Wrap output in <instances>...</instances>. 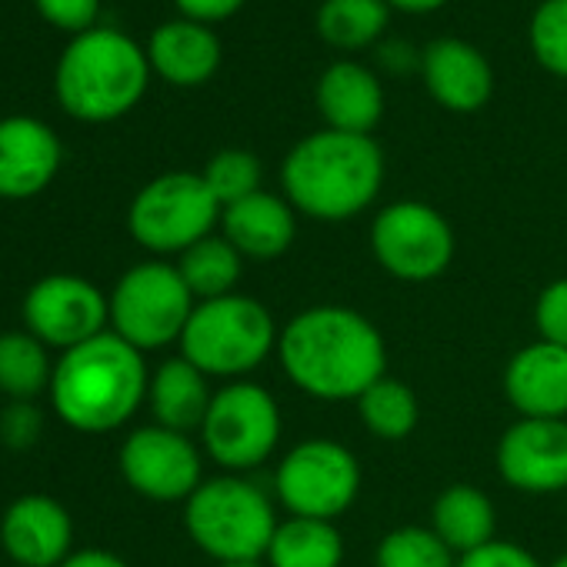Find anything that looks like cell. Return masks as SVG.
I'll return each mask as SVG.
<instances>
[{
    "instance_id": "cell-26",
    "label": "cell",
    "mask_w": 567,
    "mask_h": 567,
    "mask_svg": "<svg viewBox=\"0 0 567 567\" xmlns=\"http://www.w3.org/2000/svg\"><path fill=\"white\" fill-rule=\"evenodd\" d=\"M31 331H8L0 334V391L14 401H31L41 391H51V358Z\"/></svg>"
},
{
    "instance_id": "cell-5",
    "label": "cell",
    "mask_w": 567,
    "mask_h": 567,
    "mask_svg": "<svg viewBox=\"0 0 567 567\" xmlns=\"http://www.w3.org/2000/svg\"><path fill=\"white\" fill-rule=\"evenodd\" d=\"M184 524L190 540L220 564L267 557L270 537L277 530L267 494L240 477L204 481L187 497Z\"/></svg>"
},
{
    "instance_id": "cell-6",
    "label": "cell",
    "mask_w": 567,
    "mask_h": 567,
    "mask_svg": "<svg viewBox=\"0 0 567 567\" xmlns=\"http://www.w3.org/2000/svg\"><path fill=\"white\" fill-rule=\"evenodd\" d=\"M277 344L270 311L244 295L200 301L181 334V358L207 378H240Z\"/></svg>"
},
{
    "instance_id": "cell-11",
    "label": "cell",
    "mask_w": 567,
    "mask_h": 567,
    "mask_svg": "<svg viewBox=\"0 0 567 567\" xmlns=\"http://www.w3.org/2000/svg\"><path fill=\"white\" fill-rule=\"evenodd\" d=\"M371 247L378 264L411 284L441 277L454 260V230L427 204L401 200L378 214L371 227Z\"/></svg>"
},
{
    "instance_id": "cell-21",
    "label": "cell",
    "mask_w": 567,
    "mask_h": 567,
    "mask_svg": "<svg viewBox=\"0 0 567 567\" xmlns=\"http://www.w3.org/2000/svg\"><path fill=\"white\" fill-rule=\"evenodd\" d=\"M147 398H151V411H154L157 424L167 431H177V434L200 427L207 417V408L214 401V394L207 388V374L197 371L187 358L164 361L151 378Z\"/></svg>"
},
{
    "instance_id": "cell-20",
    "label": "cell",
    "mask_w": 567,
    "mask_h": 567,
    "mask_svg": "<svg viewBox=\"0 0 567 567\" xmlns=\"http://www.w3.org/2000/svg\"><path fill=\"white\" fill-rule=\"evenodd\" d=\"M318 107L331 131L344 134H371L384 114V94L371 71L361 64L341 61L324 71L318 84Z\"/></svg>"
},
{
    "instance_id": "cell-3",
    "label": "cell",
    "mask_w": 567,
    "mask_h": 567,
    "mask_svg": "<svg viewBox=\"0 0 567 567\" xmlns=\"http://www.w3.org/2000/svg\"><path fill=\"white\" fill-rule=\"evenodd\" d=\"M288 200L318 220H348L381 190L384 157L368 134L321 131L305 137L280 171Z\"/></svg>"
},
{
    "instance_id": "cell-27",
    "label": "cell",
    "mask_w": 567,
    "mask_h": 567,
    "mask_svg": "<svg viewBox=\"0 0 567 567\" xmlns=\"http://www.w3.org/2000/svg\"><path fill=\"white\" fill-rule=\"evenodd\" d=\"M388 28V0H324L318 34L341 51H361Z\"/></svg>"
},
{
    "instance_id": "cell-23",
    "label": "cell",
    "mask_w": 567,
    "mask_h": 567,
    "mask_svg": "<svg viewBox=\"0 0 567 567\" xmlns=\"http://www.w3.org/2000/svg\"><path fill=\"white\" fill-rule=\"evenodd\" d=\"M431 527L454 554L464 557V554L494 540L497 514H494V504L484 491H477L471 484H451L434 501Z\"/></svg>"
},
{
    "instance_id": "cell-34",
    "label": "cell",
    "mask_w": 567,
    "mask_h": 567,
    "mask_svg": "<svg viewBox=\"0 0 567 567\" xmlns=\"http://www.w3.org/2000/svg\"><path fill=\"white\" fill-rule=\"evenodd\" d=\"M457 567H540L530 550L517 547V544H507V540H491L471 554H464L457 560Z\"/></svg>"
},
{
    "instance_id": "cell-37",
    "label": "cell",
    "mask_w": 567,
    "mask_h": 567,
    "mask_svg": "<svg viewBox=\"0 0 567 567\" xmlns=\"http://www.w3.org/2000/svg\"><path fill=\"white\" fill-rule=\"evenodd\" d=\"M61 567H127V560H121L111 550H78Z\"/></svg>"
},
{
    "instance_id": "cell-40",
    "label": "cell",
    "mask_w": 567,
    "mask_h": 567,
    "mask_svg": "<svg viewBox=\"0 0 567 567\" xmlns=\"http://www.w3.org/2000/svg\"><path fill=\"white\" fill-rule=\"evenodd\" d=\"M550 567H567V554H560V557H557V560H554Z\"/></svg>"
},
{
    "instance_id": "cell-25",
    "label": "cell",
    "mask_w": 567,
    "mask_h": 567,
    "mask_svg": "<svg viewBox=\"0 0 567 567\" xmlns=\"http://www.w3.org/2000/svg\"><path fill=\"white\" fill-rule=\"evenodd\" d=\"M240 250L227 237H204L194 247L181 254V277L187 284V291L200 301L227 298L234 295V284L240 280Z\"/></svg>"
},
{
    "instance_id": "cell-22",
    "label": "cell",
    "mask_w": 567,
    "mask_h": 567,
    "mask_svg": "<svg viewBox=\"0 0 567 567\" xmlns=\"http://www.w3.org/2000/svg\"><path fill=\"white\" fill-rule=\"evenodd\" d=\"M151 64L171 84H184V87L204 84L220 64V44L204 24L194 21L164 24L151 38Z\"/></svg>"
},
{
    "instance_id": "cell-35",
    "label": "cell",
    "mask_w": 567,
    "mask_h": 567,
    "mask_svg": "<svg viewBox=\"0 0 567 567\" xmlns=\"http://www.w3.org/2000/svg\"><path fill=\"white\" fill-rule=\"evenodd\" d=\"M38 8L51 24L64 31H84L97 14V0H38Z\"/></svg>"
},
{
    "instance_id": "cell-16",
    "label": "cell",
    "mask_w": 567,
    "mask_h": 567,
    "mask_svg": "<svg viewBox=\"0 0 567 567\" xmlns=\"http://www.w3.org/2000/svg\"><path fill=\"white\" fill-rule=\"evenodd\" d=\"M504 394L520 417L567 421V348L534 341L504 371Z\"/></svg>"
},
{
    "instance_id": "cell-29",
    "label": "cell",
    "mask_w": 567,
    "mask_h": 567,
    "mask_svg": "<svg viewBox=\"0 0 567 567\" xmlns=\"http://www.w3.org/2000/svg\"><path fill=\"white\" fill-rule=\"evenodd\" d=\"M378 567H457L454 550L434 534V527H394L378 544Z\"/></svg>"
},
{
    "instance_id": "cell-36",
    "label": "cell",
    "mask_w": 567,
    "mask_h": 567,
    "mask_svg": "<svg viewBox=\"0 0 567 567\" xmlns=\"http://www.w3.org/2000/svg\"><path fill=\"white\" fill-rule=\"evenodd\" d=\"M244 4V0H177V8L187 14V18H194V21H224V18H230L237 8Z\"/></svg>"
},
{
    "instance_id": "cell-1",
    "label": "cell",
    "mask_w": 567,
    "mask_h": 567,
    "mask_svg": "<svg viewBox=\"0 0 567 567\" xmlns=\"http://www.w3.org/2000/svg\"><path fill=\"white\" fill-rule=\"evenodd\" d=\"M280 368L305 394L321 401H358L384 378L388 351L378 328L351 308H308L277 338Z\"/></svg>"
},
{
    "instance_id": "cell-38",
    "label": "cell",
    "mask_w": 567,
    "mask_h": 567,
    "mask_svg": "<svg viewBox=\"0 0 567 567\" xmlns=\"http://www.w3.org/2000/svg\"><path fill=\"white\" fill-rule=\"evenodd\" d=\"M388 4H394L408 14H424V11H437L441 4H447V0H388Z\"/></svg>"
},
{
    "instance_id": "cell-15",
    "label": "cell",
    "mask_w": 567,
    "mask_h": 567,
    "mask_svg": "<svg viewBox=\"0 0 567 567\" xmlns=\"http://www.w3.org/2000/svg\"><path fill=\"white\" fill-rule=\"evenodd\" d=\"M0 540L18 567H61L71 557L74 524L61 501L28 494L8 507L0 520Z\"/></svg>"
},
{
    "instance_id": "cell-2",
    "label": "cell",
    "mask_w": 567,
    "mask_h": 567,
    "mask_svg": "<svg viewBox=\"0 0 567 567\" xmlns=\"http://www.w3.org/2000/svg\"><path fill=\"white\" fill-rule=\"evenodd\" d=\"M151 378L137 348L104 331L61 354L51 378V401L64 424L81 434H107L134 417Z\"/></svg>"
},
{
    "instance_id": "cell-14",
    "label": "cell",
    "mask_w": 567,
    "mask_h": 567,
    "mask_svg": "<svg viewBox=\"0 0 567 567\" xmlns=\"http://www.w3.org/2000/svg\"><path fill=\"white\" fill-rule=\"evenodd\" d=\"M501 477L524 494L567 491V421L520 417L497 444Z\"/></svg>"
},
{
    "instance_id": "cell-13",
    "label": "cell",
    "mask_w": 567,
    "mask_h": 567,
    "mask_svg": "<svg viewBox=\"0 0 567 567\" xmlns=\"http://www.w3.org/2000/svg\"><path fill=\"white\" fill-rule=\"evenodd\" d=\"M124 481L151 501H187L200 481V454L187 434L167 427H141L121 447Z\"/></svg>"
},
{
    "instance_id": "cell-10",
    "label": "cell",
    "mask_w": 567,
    "mask_h": 567,
    "mask_svg": "<svg viewBox=\"0 0 567 567\" xmlns=\"http://www.w3.org/2000/svg\"><path fill=\"white\" fill-rule=\"evenodd\" d=\"M207 454L227 471H247L264 464L280 441L277 401L250 381L220 388L200 424Z\"/></svg>"
},
{
    "instance_id": "cell-9",
    "label": "cell",
    "mask_w": 567,
    "mask_h": 567,
    "mask_svg": "<svg viewBox=\"0 0 567 567\" xmlns=\"http://www.w3.org/2000/svg\"><path fill=\"white\" fill-rule=\"evenodd\" d=\"M274 487L291 517L334 520L354 504L361 491V467L344 444L315 437L284 454Z\"/></svg>"
},
{
    "instance_id": "cell-33",
    "label": "cell",
    "mask_w": 567,
    "mask_h": 567,
    "mask_svg": "<svg viewBox=\"0 0 567 567\" xmlns=\"http://www.w3.org/2000/svg\"><path fill=\"white\" fill-rule=\"evenodd\" d=\"M41 431H44V417L28 401H14L4 414H0V437H4V444L14 447V451H24V447L38 444Z\"/></svg>"
},
{
    "instance_id": "cell-24",
    "label": "cell",
    "mask_w": 567,
    "mask_h": 567,
    "mask_svg": "<svg viewBox=\"0 0 567 567\" xmlns=\"http://www.w3.org/2000/svg\"><path fill=\"white\" fill-rule=\"evenodd\" d=\"M267 560L270 567H341L344 540L334 520L291 517L277 524L267 547Z\"/></svg>"
},
{
    "instance_id": "cell-8",
    "label": "cell",
    "mask_w": 567,
    "mask_h": 567,
    "mask_svg": "<svg viewBox=\"0 0 567 567\" xmlns=\"http://www.w3.org/2000/svg\"><path fill=\"white\" fill-rule=\"evenodd\" d=\"M224 207L200 174H164L151 181L131 204V234L154 254H184L210 237Z\"/></svg>"
},
{
    "instance_id": "cell-18",
    "label": "cell",
    "mask_w": 567,
    "mask_h": 567,
    "mask_svg": "<svg viewBox=\"0 0 567 567\" xmlns=\"http://www.w3.org/2000/svg\"><path fill=\"white\" fill-rule=\"evenodd\" d=\"M424 81L437 104L457 114H471L487 104L494 78L487 61L464 41L441 38L424 54Z\"/></svg>"
},
{
    "instance_id": "cell-4",
    "label": "cell",
    "mask_w": 567,
    "mask_h": 567,
    "mask_svg": "<svg viewBox=\"0 0 567 567\" xmlns=\"http://www.w3.org/2000/svg\"><path fill=\"white\" fill-rule=\"evenodd\" d=\"M147 87V61L117 31L81 34L58 68V97L81 121H114L131 111Z\"/></svg>"
},
{
    "instance_id": "cell-28",
    "label": "cell",
    "mask_w": 567,
    "mask_h": 567,
    "mask_svg": "<svg viewBox=\"0 0 567 567\" xmlns=\"http://www.w3.org/2000/svg\"><path fill=\"white\" fill-rule=\"evenodd\" d=\"M358 411H361L364 427L381 441H404L417 427V417H421L414 391L391 378L374 381L358 398Z\"/></svg>"
},
{
    "instance_id": "cell-32",
    "label": "cell",
    "mask_w": 567,
    "mask_h": 567,
    "mask_svg": "<svg viewBox=\"0 0 567 567\" xmlns=\"http://www.w3.org/2000/svg\"><path fill=\"white\" fill-rule=\"evenodd\" d=\"M534 321H537L540 341L567 348V277L547 284V288L540 291L537 308H534Z\"/></svg>"
},
{
    "instance_id": "cell-31",
    "label": "cell",
    "mask_w": 567,
    "mask_h": 567,
    "mask_svg": "<svg viewBox=\"0 0 567 567\" xmlns=\"http://www.w3.org/2000/svg\"><path fill=\"white\" fill-rule=\"evenodd\" d=\"M530 48L550 74L567 78V0H547L537 8L530 21Z\"/></svg>"
},
{
    "instance_id": "cell-39",
    "label": "cell",
    "mask_w": 567,
    "mask_h": 567,
    "mask_svg": "<svg viewBox=\"0 0 567 567\" xmlns=\"http://www.w3.org/2000/svg\"><path fill=\"white\" fill-rule=\"evenodd\" d=\"M220 567H260V560H230V564H220Z\"/></svg>"
},
{
    "instance_id": "cell-7",
    "label": "cell",
    "mask_w": 567,
    "mask_h": 567,
    "mask_svg": "<svg viewBox=\"0 0 567 567\" xmlns=\"http://www.w3.org/2000/svg\"><path fill=\"white\" fill-rule=\"evenodd\" d=\"M107 301H111L114 334L137 351H154L171 341H181L197 308L181 270L164 260H147L131 267L117 280V288Z\"/></svg>"
},
{
    "instance_id": "cell-30",
    "label": "cell",
    "mask_w": 567,
    "mask_h": 567,
    "mask_svg": "<svg viewBox=\"0 0 567 567\" xmlns=\"http://www.w3.org/2000/svg\"><path fill=\"white\" fill-rule=\"evenodd\" d=\"M220 207H230L260 190V161L247 151H220L200 174Z\"/></svg>"
},
{
    "instance_id": "cell-12",
    "label": "cell",
    "mask_w": 567,
    "mask_h": 567,
    "mask_svg": "<svg viewBox=\"0 0 567 567\" xmlns=\"http://www.w3.org/2000/svg\"><path fill=\"white\" fill-rule=\"evenodd\" d=\"M24 321L41 344L71 351L104 334V324L111 321V301L84 277L51 274L28 291Z\"/></svg>"
},
{
    "instance_id": "cell-17",
    "label": "cell",
    "mask_w": 567,
    "mask_h": 567,
    "mask_svg": "<svg viewBox=\"0 0 567 567\" xmlns=\"http://www.w3.org/2000/svg\"><path fill=\"white\" fill-rule=\"evenodd\" d=\"M61 164V144L51 127L31 117L0 121V197L41 194Z\"/></svg>"
},
{
    "instance_id": "cell-19",
    "label": "cell",
    "mask_w": 567,
    "mask_h": 567,
    "mask_svg": "<svg viewBox=\"0 0 567 567\" xmlns=\"http://www.w3.org/2000/svg\"><path fill=\"white\" fill-rule=\"evenodd\" d=\"M220 224H224V237L240 250V257H254V260L280 257L295 244L298 234L295 207L264 190L224 207Z\"/></svg>"
}]
</instances>
